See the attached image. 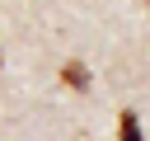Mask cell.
I'll list each match as a JSON object with an SVG mask.
<instances>
[{"label":"cell","instance_id":"obj_1","mask_svg":"<svg viewBox=\"0 0 150 141\" xmlns=\"http://www.w3.org/2000/svg\"><path fill=\"white\" fill-rule=\"evenodd\" d=\"M61 80H66L70 89H89V70H84L80 61H66V66H61Z\"/></svg>","mask_w":150,"mask_h":141},{"label":"cell","instance_id":"obj_2","mask_svg":"<svg viewBox=\"0 0 150 141\" xmlns=\"http://www.w3.org/2000/svg\"><path fill=\"white\" fill-rule=\"evenodd\" d=\"M122 141H145V136H141V118H136L131 108L122 113Z\"/></svg>","mask_w":150,"mask_h":141}]
</instances>
